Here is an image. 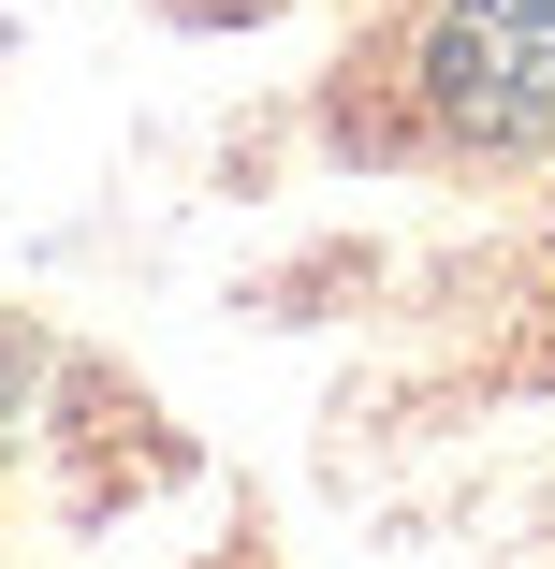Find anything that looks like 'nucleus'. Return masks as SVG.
Listing matches in <instances>:
<instances>
[{"mask_svg": "<svg viewBox=\"0 0 555 569\" xmlns=\"http://www.w3.org/2000/svg\"><path fill=\"white\" fill-rule=\"evenodd\" d=\"M0 380H16V366H0Z\"/></svg>", "mask_w": 555, "mask_h": 569, "instance_id": "f03ea898", "label": "nucleus"}, {"mask_svg": "<svg viewBox=\"0 0 555 569\" xmlns=\"http://www.w3.org/2000/svg\"><path fill=\"white\" fill-rule=\"evenodd\" d=\"M424 102L468 147H555V0H454L424 30Z\"/></svg>", "mask_w": 555, "mask_h": 569, "instance_id": "f257e3e1", "label": "nucleus"}]
</instances>
